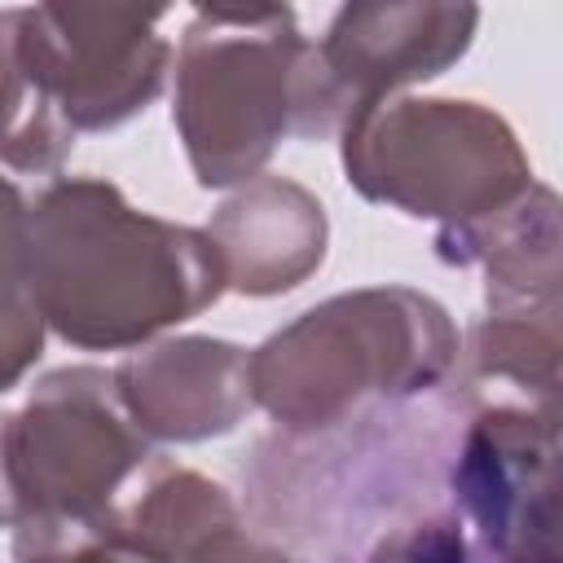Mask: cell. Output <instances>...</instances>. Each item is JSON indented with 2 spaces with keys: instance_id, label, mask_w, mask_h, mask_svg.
<instances>
[{
  "instance_id": "cell-1",
  "label": "cell",
  "mask_w": 563,
  "mask_h": 563,
  "mask_svg": "<svg viewBox=\"0 0 563 563\" xmlns=\"http://www.w3.org/2000/svg\"><path fill=\"white\" fill-rule=\"evenodd\" d=\"M479 391L449 383L365 405L317 431H273L242 466L251 532L299 563H365V554L440 510L462 427Z\"/></svg>"
},
{
  "instance_id": "cell-2",
  "label": "cell",
  "mask_w": 563,
  "mask_h": 563,
  "mask_svg": "<svg viewBox=\"0 0 563 563\" xmlns=\"http://www.w3.org/2000/svg\"><path fill=\"white\" fill-rule=\"evenodd\" d=\"M26 286L57 339L132 347L224 290L202 229L136 211L110 180L62 176L26 207Z\"/></svg>"
},
{
  "instance_id": "cell-3",
  "label": "cell",
  "mask_w": 563,
  "mask_h": 563,
  "mask_svg": "<svg viewBox=\"0 0 563 563\" xmlns=\"http://www.w3.org/2000/svg\"><path fill=\"white\" fill-rule=\"evenodd\" d=\"M172 119L202 189L255 180L286 136L339 132L317 44L286 4L198 9L176 57Z\"/></svg>"
},
{
  "instance_id": "cell-4",
  "label": "cell",
  "mask_w": 563,
  "mask_h": 563,
  "mask_svg": "<svg viewBox=\"0 0 563 563\" xmlns=\"http://www.w3.org/2000/svg\"><path fill=\"white\" fill-rule=\"evenodd\" d=\"M457 330L409 286H369L308 308L246 352L251 405L277 431H317L365 405L422 396L453 378Z\"/></svg>"
},
{
  "instance_id": "cell-5",
  "label": "cell",
  "mask_w": 563,
  "mask_h": 563,
  "mask_svg": "<svg viewBox=\"0 0 563 563\" xmlns=\"http://www.w3.org/2000/svg\"><path fill=\"white\" fill-rule=\"evenodd\" d=\"M339 136L356 194L444 229L497 216L532 185L515 132L479 101L387 97L356 110Z\"/></svg>"
},
{
  "instance_id": "cell-6",
  "label": "cell",
  "mask_w": 563,
  "mask_h": 563,
  "mask_svg": "<svg viewBox=\"0 0 563 563\" xmlns=\"http://www.w3.org/2000/svg\"><path fill=\"white\" fill-rule=\"evenodd\" d=\"M150 462L106 369H53L26 409L0 413V528L101 515Z\"/></svg>"
},
{
  "instance_id": "cell-7",
  "label": "cell",
  "mask_w": 563,
  "mask_h": 563,
  "mask_svg": "<svg viewBox=\"0 0 563 563\" xmlns=\"http://www.w3.org/2000/svg\"><path fill=\"white\" fill-rule=\"evenodd\" d=\"M559 405H475L453 466V515L479 563H559Z\"/></svg>"
},
{
  "instance_id": "cell-8",
  "label": "cell",
  "mask_w": 563,
  "mask_h": 563,
  "mask_svg": "<svg viewBox=\"0 0 563 563\" xmlns=\"http://www.w3.org/2000/svg\"><path fill=\"white\" fill-rule=\"evenodd\" d=\"M163 9L35 4L22 9V57L70 132H110L141 114L167 79Z\"/></svg>"
},
{
  "instance_id": "cell-9",
  "label": "cell",
  "mask_w": 563,
  "mask_h": 563,
  "mask_svg": "<svg viewBox=\"0 0 563 563\" xmlns=\"http://www.w3.org/2000/svg\"><path fill=\"white\" fill-rule=\"evenodd\" d=\"M479 26L475 4H347L317 44L339 128L387 101L396 88L435 79L453 66Z\"/></svg>"
},
{
  "instance_id": "cell-10",
  "label": "cell",
  "mask_w": 563,
  "mask_h": 563,
  "mask_svg": "<svg viewBox=\"0 0 563 563\" xmlns=\"http://www.w3.org/2000/svg\"><path fill=\"white\" fill-rule=\"evenodd\" d=\"M110 383L128 422L145 440H211L233 431L251 409L246 347L202 334L167 339L128 356L110 369Z\"/></svg>"
},
{
  "instance_id": "cell-11",
  "label": "cell",
  "mask_w": 563,
  "mask_h": 563,
  "mask_svg": "<svg viewBox=\"0 0 563 563\" xmlns=\"http://www.w3.org/2000/svg\"><path fill=\"white\" fill-rule=\"evenodd\" d=\"M220 255L224 290L282 295L325 260V207L286 176H255L202 229Z\"/></svg>"
},
{
  "instance_id": "cell-12",
  "label": "cell",
  "mask_w": 563,
  "mask_h": 563,
  "mask_svg": "<svg viewBox=\"0 0 563 563\" xmlns=\"http://www.w3.org/2000/svg\"><path fill=\"white\" fill-rule=\"evenodd\" d=\"M444 264H479L488 312H559V198L528 185L497 216L449 224L435 238Z\"/></svg>"
},
{
  "instance_id": "cell-13",
  "label": "cell",
  "mask_w": 563,
  "mask_h": 563,
  "mask_svg": "<svg viewBox=\"0 0 563 563\" xmlns=\"http://www.w3.org/2000/svg\"><path fill=\"white\" fill-rule=\"evenodd\" d=\"M457 378L475 391L501 378L528 405H559V312H484L457 352Z\"/></svg>"
},
{
  "instance_id": "cell-14",
  "label": "cell",
  "mask_w": 563,
  "mask_h": 563,
  "mask_svg": "<svg viewBox=\"0 0 563 563\" xmlns=\"http://www.w3.org/2000/svg\"><path fill=\"white\" fill-rule=\"evenodd\" d=\"M75 132L40 92L22 57V9H0V163L48 176L66 163Z\"/></svg>"
},
{
  "instance_id": "cell-15",
  "label": "cell",
  "mask_w": 563,
  "mask_h": 563,
  "mask_svg": "<svg viewBox=\"0 0 563 563\" xmlns=\"http://www.w3.org/2000/svg\"><path fill=\"white\" fill-rule=\"evenodd\" d=\"M44 347V317L26 286V202L0 176V391H9Z\"/></svg>"
},
{
  "instance_id": "cell-16",
  "label": "cell",
  "mask_w": 563,
  "mask_h": 563,
  "mask_svg": "<svg viewBox=\"0 0 563 563\" xmlns=\"http://www.w3.org/2000/svg\"><path fill=\"white\" fill-rule=\"evenodd\" d=\"M13 563H158L123 523L119 501L88 519L22 523L13 537Z\"/></svg>"
},
{
  "instance_id": "cell-17",
  "label": "cell",
  "mask_w": 563,
  "mask_h": 563,
  "mask_svg": "<svg viewBox=\"0 0 563 563\" xmlns=\"http://www.w3.org/2000/svg\"><path fill=\"white\" fill-rule=\"evenodd\" d=\"M365 563H479L471 550V537L462 532L453 510H435L391 537H383Z\"/></svg>"
},
{
  "instance_id": "cell-18",
  "label": "cell",
  "mask_w": 563,
  "mask_h": 563,
  "mask_svg": "<svg viewBox=\"0 0 563 563\" xmlns=\"http://www.w3.org/2000/svg\"><path fill=\"white\" fill-rule=\"evenodd\" d=\"M189 563H299V559H295L290 550L264 541L260 532H246V523L238 519V523L220 528L216 537H207V541L194 550Z\"/></svg>"
}]
</instances>
